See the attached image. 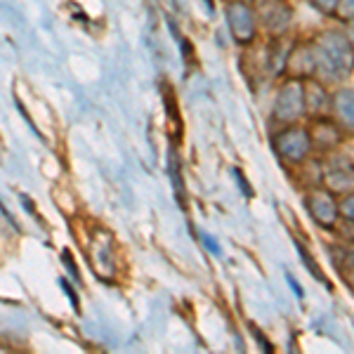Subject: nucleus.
<instances>
[{
  "label": "nucleus",
  "mask_w": 354,
  "mask_h": 354,
  "mask_svg": "<svg viewBox=\"0 0 354 354\" xmlns=\"http://www.w3.org/2000/svg\"><path fill=\"white\" fill-rule=\"evenodd\" d=\"M310 43L317 78L326 85H342L354 76V41L342 28H324Z\"/></svg>",
  "instance_id": "f257e3e1"
},
{
  "label": "nucleus",
  "mask_w": 354,
  "mask_h": 354,
  "mask_svg": "<svg viewBox=\"0 0 354 354\" xmlns=\"http://www.w3.org/2000/svg\"><path fill=\"white\" fill-rule=\"evenodd\" d=\"M272 147H274V153H277V156L281 158V163L288 165V168H298V165L302 161H307L314 151L310 128L302 121L281 125V128L272 135Z\"/></svg>",
  "instance_id": "f03ea898"
},
{
  "label": "nucleus",
  "mask_w": 354,
  "mask_h": 354,
  "mask_svg": "<svg viewBox=\"0 0 354 354\" xmlns=\"http://www.w3.org/2000/svg\"><path fill=\"white\" fill-rule=\"evenodd\" d=\"M272 121L279 123V125L307 121V111H305V81H302V78L286 76L281 83H279L277 93H274Z\"/></svg>",
  "instance_id": "7ed1b4c3"
},
{
  "label": "nucleus",
  "mask_w": 354,
  "mask_h": 354,
  "mask_svg": "<svg viewBox=\"0 0 354 354\" xmlns=\"http://www.w3.org/2000/svg\"><path fill=\"white\" fill-rule=\"evenodd\" d=\"M222 12H225L227 31L234 38V43L245 48L258 41L260 26L250 0H222Z\"/></svg>",
  "instance_id": "20e7f679"
},
{
  "label": "nucleus",
  "mask_w": 354,
  "mask_h": 354,
  "mask_svg": "<svg viewBox=\"0 0 354 354\" xmlns=\"http://www.w3.org/2000/svg\"><path fill=\"white\" fill-rule=\"evenodd\" d=\"M305 210L314 225L324 232H335L342 222L340 196L335 192H330L326 185L310 187L305 192Z\"/></svg>",
  "instance_id": "39448f33"
},
{
  "label": "nucleus",
  "mask_w": 354,
  "mask_h": 354,
  "mask_svg": "<svg viewBox=\"0 0 354 354\" xmlns=\"http://www.w3.org/2000/svg\"><path fill=\"white\" fill-rule=\"evenodd\" d=\"M258 17V26L267 38H277L293 31L295 10L290 0H250Z\"/></svg>",
  "instance_id": "423d86ee"
},
{
  "label": "nucleus",
  "mask_w": 354,
  "mask_h": 354,
  "mask_svg": "<svg viewBox=\"0 0 354 354\" xmlns=\"http://www.w3.org/2000/svg\"><path fill=\"white\" fill-rule=\"evenodd\" d=\"M324 185L338 196L354 192V161L345 153L333 151L324 161Z\"/></svg>",
  "instance_id": "0eeeda50"
},
{
  "label": "nucleus",
  "mask_w": 354,
  "mask_h": 354,
  "mask_svg": "<svg viewBox=\"0 0 354 354\" xmlns=\"http://www.w3.org/2000/svg\"><path fill=\"white\" fill-rule=\"evenodd\" d=\"M307 128H310L312 137V147L314 151L322 153H333L338 151V147L345 140L347 130L335 121L333 116H324V118H307Z\"/></svg>",
  "instance_id": "6e6552de"
},
{
  "label": "nucleus",
  "mask_w": 354,
  "mask_h": 354,
  "mask_svg": "<svg viewBox=\"0 0 354 354\" xmlns=\"http://www.w3.org/2000/svg\"><path fill=\"white\" fill-rule=\"evenodd\" d=\"M330 85H326L322 78L312 76L305 78V111L307 118H324L330 116Z\"/></svg>",
  "instance_id": "1a4fd4ad"
},
{
  "label": "nucleus",
  "mask_w": 354,
  "mask_h": 354,
  "mask_svg": "<svg viewBox=\"0 0 354 354\" xmlns=\"http://www.w3.org/2000/svg\"><path fill=\"white\" fill-rule=\"evenodd\" d=\"M330 116L347 133H354V88H345V85L333 88V93H330Z\"/></svg>",
  "instance_id": "9d476101"
},
{
  "label": "nucleus",
  "mask_w": 354,
  "mask_h": 354,
  "mask_svg": "<svg viewBox=\"0 0 354 354\" xmlns=\"http://www.w3.org/2000/svg\"><path fill=\"white\" fill-rule=\"evenodd\" d=\"M298 38L290 33H283V36H277V38H270V50H267V68H270L272 76H283L286 73V66H288V57H290V50Z\"/></svg>",
  "instance_id": "9b49d317"
},
{
  "label": "nucleus",
  "mask_w": 354,
  "mask_h": 354,
  "mask_svg": "<svg viewBox=\"0 0 354 354\" xmlns=\"http://www.w3.org/2000/svg\"><path fill=\"white\" fill-rule=\"evenodd\" d=\"M288 76L295 78H312L317 76V66H314V55H312V43L310 41H295L293 50H290L288 57V66H286Z\"/></svg>",
  "instance_id": "f8f14e48"
},
{
  "label": "nucleus",
  "mask_w": 354,
  "mask_h": 354,
  "mask_svg": "<svg viewBox=\"0 0 354 354\" xmlns=\"http://www.w3.org/2000/svg\"><path fill=\"white\" fill-rule=\"evenodd\" d=\"M340 218L345 225L354 227V192H347L340 196Z\"/></svg>",
  "instance_id": "ddd939ff"
},
{
  "label": "nucleus",
  "mask_w": 354,
  "mask_h": 354,
  "mask_svg": "<svg viewBox=\"0 0 354 354\" xmlns=\"http://www.w3.org/2000/svg\"><path fill=\"white\" fill-rule=\"evenodd\" d=\"M333 19L342 21V24H354V0H340Z\"/></svg>",
  "instance_id": "4468645a"
},
{
  "label": "nucleus",
  "mask_w": 354,
  "mask_h": 354,
  "mask_svg": "<svg viewBox=\"0 0 354 354\" xmlns=\"http://www.w3.org/2000/svg\"><path fill=\"white\" fill-rule=\"evenodd\" d=\"M310 3H312V8L317 10V12H322L324 17H333L340 0H310Z\"/></svg>",
  "instance_id": "2eb2a0df"
},
{
  "label": "nucleus",
  "mask_w": 354,
  "mask_h": 354,
  "mask_svg": "<svg viewBox=\"0 0 354 354\" xmlns=\"http://www.w3.org/2000/svg\"><path fill=\"white\" fill-rule=\"evenodd\" d=\"M342 274H345V281H347V286H350V290L354 293V262L347 270H342Z\"/></svg>",
  "instance_id": "dca6fc26"
}]
</instances>
